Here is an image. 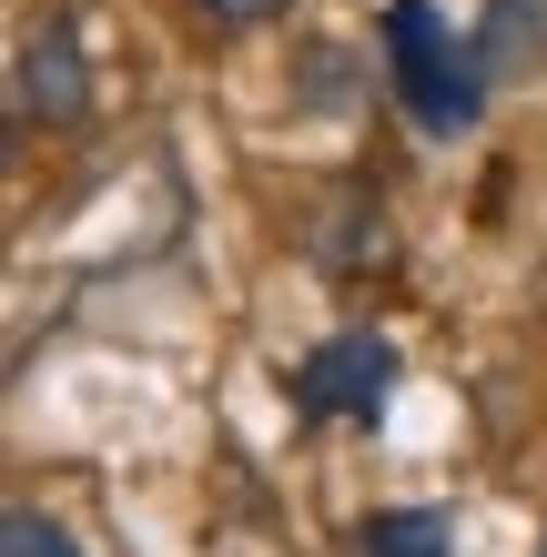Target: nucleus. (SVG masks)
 Returning a JSON list of instances; mask_svg holds the SVG:
<instances>
[{"label": "nucleus", "mask_w": 547, "mask_h": 557, "mask_svg": "<svg viewBox=\"0 0 547 557\" xmlns=\"http://www.w3.org/2000/svg\"><path fill=\"white\" fill-rule=\"evenodd\" d=\"M223 21H264V11H284V0H213Z\"/></svg>", "instance_id": "0eeeda50"}, {"label": "nucleus", "mask_w": 547, "mask_h": 557, "mask_svg": "<svg viewBox=\"0 0 547 557\" xmlns=\"http://www.w3.org/2000/svg\"><path fill=\"white\" fill-rule=\"evenodd\" d=\"M385 72H396L406 112L426 122V133H467V122L487 112V61H476V41H457V30L436 21V0H396V11H385Z\"/></svg>", "instance_id": "f257e3e1"}, {"label": "nucleus", "mask_w": 547, "mask_h": 557, "mask_svg": "<svg viewBox=\"0 0 547 557\" xmlns=\"http://www.w3.org/2000/svg\"><path fill=\"white\" fill-rule=\"evenodd\" d=\"M365 557H446V517L436 507H375L365 517Z\"/></svg>", "instance_id": "39448f33"}, {"label": "nucleus", "mask_w": 547, "mask_h": 557, "mask_svg": "<svg viewBox=\"0 0 547 557\" xmlns=\"http://www.w3.org/2000/svg\"><path fill=\"white\" fill-rule=\"evenodd\" d=\"M385 396H396V345H385V335H325V345H314V366L295 375V406L304 416H356V425H375Z\"/></svg>", "instance_id": "f03ea898"}, {"label": "nucleus", "mask_w": 547, "mask_h": 557, "mask_svg": "<svg viewBox=\"0 0 547 557\" xmlns=\"http://www.w3.org/2000/svg\"><path fill=\"white\" fill-rule=\"evenodd\" d=\"M21 112L30 122H82L91 112V72H82L72 30H30L21 41Z\"/></svg>", "instance_id": "7ed1b4c3"}, {"label": "nucleus", "mask_w": 547, "mask_h": 557, "mask_svg": "<svg viewBox=\"0 0 547 557\" xmlns=\"http://www.w3.org/2000/svg\"><path fill=\"white\" fill-rule=\"evenodd\" d=\"M0 557H82V537L61 528L51 507H11V528H0Z\"/></svg>", "instance_id": "423d86ee"}, {"label": "nucleus", "mask_w": 547, "mask_h": 557, "mask_svg": "<svg viewBox=\"0 0 547 557\" xmlns=\"http://www.w3.org/2000/svg\"><path fill=\"white\" fill-rule=\"evenodd\" d=\"M476 61H487V72H527V61H547V0H487V21H476Z\"/></svg>", "instance_id": "20e7f679"}]
</instances>
